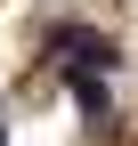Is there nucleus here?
Segmentation results:
<instances>
[{
    "label": "nucleus",
    "instance_id": "1",
    "mask_svg": "<svg viewBox=\"0 0 138 146\" xmlns=\"http://www.w3.org/2000/svg\"><path fill=\"white\" fill-rule=\"evenodd\" d=\"M73 98L90 106V114H106V81H98V73H73Z\"/></svg>",
    "mask_w": 138,
    "mask_h": 146
}]
</instances>
